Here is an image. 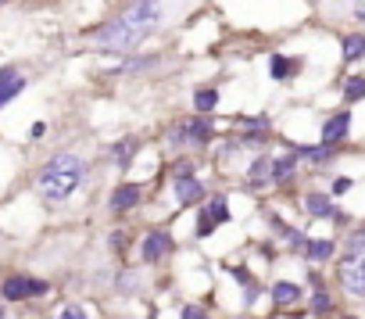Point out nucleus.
Listing matches in <instances>:
<instances>
[{"mask_svg": "<svg viewBox=\"0 0 365 319\" xmlns=\"http://www.w3.org/2000/svg\"><path fill=\"white\" fill-rule=\"evenodd\" d=\"M161 15H165L161 0H133V4H129L122 15H115L111 22H104V26L93 33V40H97V47H101V51L125 54V51L140 47L147 36H154V33H158Z\"/></svg>", "mask_w": 365, "mask_h": 319, "instance_id": "1", "label": "nucleus"}, {"mask_svg": "<svg viewBox=\"0 0 365 319\" xmlns=\"http://www.w3.org/2000/svg\"><path fill=\"white\" fill-rule=\"evenodd\" d=\"M83 176H86V162L79 154H72V151L54 154L47 162V169L40 173V194L47 201H65V198H72L79 191Z\"/></svg>", "mask_w": 365, "mask_h": 319, "instance_id": "2", "label": "nucleus"}, {"mask_svg": "<svg viewBox=\"0 0 365 319\" xmlns=\"http://www.w3.org/2000/svg\"><path fill=\"white\" fill-rule=\"evenodd\" d=\"M340 283L351 294L365 298V240H354L351 251L340 258Z\"/></svg>", "mask_w": 365, "mask_h": 319, "instance_id": "3", "label": "nucleus"}, {"mask_svg": "<svg viewBox=\"0 0 365 319\" xmlns=\"http://www.w3.org/2000/svg\"><path fill=\"white\" fill-rule=\"evenodd\" d=\"M208 140H212V122L201 118V115L175 122L172 133H168V143H172V147H201V143H208Z\"/></svg>", "mask_w": 365, "mask_h": 319, "instance_id": "4", "label": "nucleus"}, {"mask_svg": "<svg viewBox=\"0 0 365 319\" xmlns=\"http://www.w3.org/2000/svg\"><path fill=\"white\" fill-rule=\"evenodd\" d=\"M172 248H175L172 233H165V230H150V233L140 240V258H143V262H161Z\"/></svg>", "mask_w": 365, "mask_h": 319, "instance_id": "5", "label": "nucleus"}, {"mask_svg": "<svg viewBox=\"0 0 365 319\" xmlns=\"http://www.w3.org/2000/svg\"><path fill=\"white\" fill-rule=\"evenodd\" d=\"M0 294H4L8 301H22L29 294H47V283L43 280H29V276H8L4 287H0Z\"/></svg>", "mask_w": 365, "mask_h": 319, "instance_id": "6", "label": "nucleus"}, {"mask_svg": "<svg viewBox=\"0 0 365 319\" xmlns=\"http://www.w3.org/2000/svg\"><path fill=\"white\" fill-rule=\"evenodd\" d=\"M347 129H351V111L344 108V111H336V115H329V118L322 122V143L336 147V143L347 136Z\"/></svg>", "mask_w": 365, "mask_h": 319, "instance_id": "7", "label": "nucleus"}, {"mask_svg": "<svg viewBox=\"0 0 365 319\" xmlns=\"http://www.w3.org/2000/svg\"><path fill=\"white\" fill-rule=\"evenodd\" d=\"M22 90H26V79H22V72H19L15 65L0 69V108H4L8 101H15Z\"/></svg>", "mask_w": 365, "mask_h": 319, "instance_id": "8", "label": "nucleus"}, {"mask_svg": "<svg viewBox=\"0 0 365 319\" xmlns=\"http://www.w3.org/2000/svg\"><path fill=\"white\" fill-rule=\"evenodd\" d=\"M140 198H143V187L140 183H122V187H115V194H111V212H129V208H136L140 205Z\"/></svg>", "mask_w": 365, "mask_h": 319, "instance_id": "9", "label": "nucleus"}, {"mask_svg": "<svg viewBox=\"0 0 365 319\" xmlns=\"http://www.w3.org/2000/svg\"><path fill=\"white\" fill-rule=\"evenodd\" d=\"M304 212H308V216H315V219H329V216H333V219H340V223H347V216H340V212L333 208V201H329V194H319V191L304 198Z\"/></svg>", "mask_w": 365, "mask_h": 319, "instance_id": "10", "label": "nucleus"}, {"mask_svg": "<svg viewBox=\"0 0 365 319\" xmlns=\"http://www.w3.org/2000/svg\"><path fill=\"white\" fill-rule=\"evenodd\" d=\"M175 198H179L182 205H194V201L205 198V187H201L194 176H182V180H175Z\"/></svg>", "mask_w": 365, "mask_h": 319, "instance_id": "11", "label": "nucleus"}, {"mask_svg": "<svg viewBox=\"0 0 365 319\" xmlns=\"http://www.w3.org/2000/svg\"><path fill=\"white\" fill-rule=\"evenodd\" d=\"M340 51H344V61H358V58H365V33H351V36H344Z\"/></svg>", "mask_w": 365, "mask_h": 319, "instance_id": "12", "label": "nucleus"}, {"mask_svg": "<svg viewBox=\"0 0 365 319\" xmlns=\"http://www.w3.org/2000/svg\"><path fill=\"white\" fill-rule=\"evenodd\" d=\"M297 298H301V287H297V283H287V280H279V283L272 287V301H276L279 308H283V305H294Z\"/></svg>", "mask_w": 365, "mask_h": 319, "instance_id": "13", "label": "nucleus"}, {"mask_svg": "<svg viewBox=\"0 0 365 319\" xmlns=\"http://www.w3.org/2000/svg\"><path fill=\"white\" fill-rule=\"evenodd\" d=\"M269 69H272V79L283 83V79H290V76L301 69V61H290V58H283V54H272V65H269Z\"/></svg>", "mask_w": 365, "mask_h": 319, "instance_id": "14", "label": "nucleus"}, {"mask_svg": "<svg viewBox=\"0 0 365 319\" xmlns=\"http://www.w3.org/2000/svg\"><path fill=\"white\" fill-rule=\"evenodd\" d=\"M215 104H219V90H212V86H205V90H194V108H197V115H208V111H215Z\"/></svg>", "mask_w": 365, "mask_h": 319, "instance_id": "15", "label": "nucleus"}, {"mask_svg": "<svg viewBox=\"0 0 365 319\" xmlns=\"http://www.w3.org/2000/svg\"><path fill=\"white\" fill-rule=\"evenodd\" d=\"M294 166H297V154H283V158H276L272 162V180H290L294 176Z\"/></svg>", "mask_w": 365, "mask_h": 319, "instance_id": "16", "label": "nucleus"}, {"mask_svg": "<svg viewBox=\"0 0 365 319\" xmlns=\"http://www.w3.org/2000/svg\"><path fill=\"white\" fill-rule=\"evenodd\" d=\"M304 248H308L304 255H308L312 262H326V258H333V251H336V248H333V240H308Z\"/></svg>", "mask_w": 365, "mask_h": 319, "instance_id": "17", "label": "nucleus"}, {"mask_svg": "<svg viewBox=\"0 0 365 319\" xmlns=\"http://www.w3.org/2000/svg\"><path fill=\"white\" fill-rule=\"evenodd\" d=\"M361 97H365V76H347V79H344V101L354 104V101H361Z\"/></svg>", "mask_w": 365, "mask_h": 319, "instance_id": "18", "label": "nucleus"}, {"mask_svg": "<svg viewBox=\"0 0 365 319\" xmlns=\"http://www.w3.org/2000/svg\"><path fill=\"white\" fill-rule=\"evenodd\" d=\"M136 147H140L136 140H122V143L115 147V166H118V169H129V162H133Z\"/></svg>", "mask_w": 365, "mask_h": 319, "instance_id": "19", "label": "nucleus"}, {"mask_svg": "<svg viewBox=\"0 0 365 319\" xmlns=\"http://www.w3.org/2000/svg\"><path fill=\"white\" fill-rule=\"evenodd\" d=\"M247 176H251V183L269 180V176H272V162H269V158H258V162L251 166V173H247Z\"/></svg>", "mask_w": 365, "mask_h": 319, "instance_id": "20", "label": "nucleus"}, {"mask_svg": "<svg viewBox=\"0 0 365 319\" xmlns=\"http://www.w3.org/2000/svg\"><path fill=\"white\" fill-rule=\"evenodd\" d=\"M215 226H219V223L212 219V212H201V216H197V237H212Z\"/></svg>", "mask_w": 365, "mask_h": 319, "instance_id": "21", "label": "nucleus"}, {"mask_svg": "<svg viewBox=\"0 0 365 319\" xmlns=\"http://www.w3.org/2000/svg\"><path fill=\"white\" fill-rule=\"evenodd\" d=\"M329 308H333V301H329V294L319 287V290L312 294V312H329Z\"/></svg>", "mask_w": 365, "mask_h": 319, "instance_id": "22", "label": "nucleus"}, {"mask_svg": "<svg viewBox=\"0 0 365 319\" xmlns=\"http://www.w3.org/2000/svg\"><path fill=\"white\" fill-rule=\"evenodd\" d=\"M208 212H212V219H215V223H230V205H226L222 198H219V201H212V208H208Z\"/></svg>", "mask_w": 365, "mask_h": 319, "instance_id": "23", "label": "nucleus"}, {"mask_svg": "<svg viewBox=\"0 0 365 319\" xmlns=\"http://www.w3.org/2000/svg\"><path fill=\"white\" fill-rule=\"evenodd\" d=\"M58 319H86V308H76V305H68V308H61V315Z\"/></svg>", "mask_w": 365, "mask_h": 319, "instance_id": "24", "label": "nucleus"}, {"mask_svg": "<svg viewBox=\"0 0 365 319\" xmlns=\"http://www.w3.org/2000/svg\"><path fill=\"white\" fill-rule=\"evenodd\" d=\"M182 319H205V308H197V305H187V308H182Z\"/></svg>", "mask_w": 365, "mask_h": 319, "instance_id": "25", "label": "nucleus"}, {"mask_svg": "<svg viewBox=\"0 0 365 319\" xmlns=\"http://www.w3.org/2000/svg\"><path fill=\"white\" fill-rule=\"evenodd\" d=\"M347 191H351V180H347V176H340V180L333 183V194H347Z\"/></svg>", "mask_w": 365, "mask_h": 319, "instance_id": "26", "label": "nucleus"}, {"mask_svg": "<svg viewBox=\"0 0 365 319\" xmlns=\"http://www.w3.org/2000/svg\"><path fill=\"white\" fill-rule=\"evenodd\" d=\"M351 15H354L358 22H365V0H354V8H351Z\"/></svg>", "mask_w": 365, "mask_h": 319, "instance_id": "27", "label": "nucleus"}, {"mask_svg": "<svg viewBox=\"0 0 365 319\" xmlns=\"http://www.w3.org/2000/svg\"><path fill=\"white\" fill-rule=\"evenodd\" d=\"M190 173H194V169H190V162H179V166H175V180H182V176H190Z\"/></svg>", "mask_w": 365, "mask_h": 319, "instance_id": "28", "label": "nucleus"}, {"mask_svg": "<svg viewBox=\"0 0 365 319\" xmlns=\"http://www.w3.org/2000/svg\"><path fill=\"white\" fill-rule=\"evenodd\" d=\"M344 319H354V315H344Z\"/></svg>", "mask_w": 365, "mask_h": 319, "instance_id": "29", "label": "nucleus"}, {"mask_svg": "<svg viewBox=\"0 0 365 319\" xmlns=\"http://www.w3.org/2000/svg\"><path fill=\"white\" fill-rule=\"evenodd\" d=\"M0 4H8V0H0Z\"/></svg>", "mask_w": 365, "mask_h": 319, "instance_id": "30", "label": "nucleus"}, {"mask_svg": "<svg viewBox=\"0 0 365 319\" xmlns=\"http://www.w3.org/2000/svg\"><path fill=\"white\" fill-rule=\"evenodd\" d=\"M0 312H4V308H0Z\"/></svg>", "mask_w": 365, "mask_h": 319, "instance_id": "31", "label": "nucleus"}]
</instances>
